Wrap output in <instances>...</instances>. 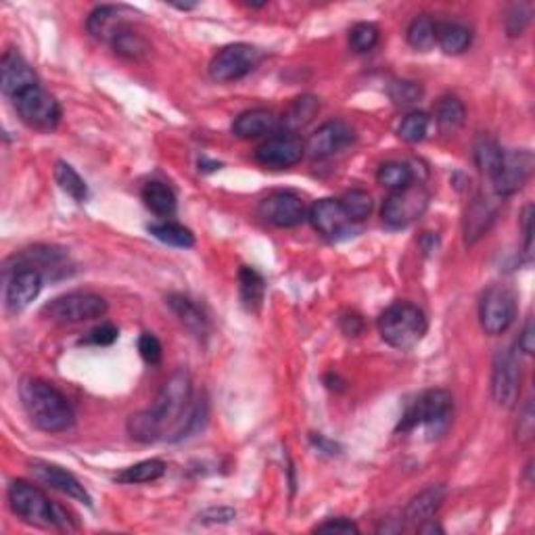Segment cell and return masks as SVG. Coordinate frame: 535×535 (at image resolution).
I'll list each match as a JSON object with an SVG mask.
<instances>
[{
  "label": "cell",
  "mask_w": 535,
  "mask_h": 535,
  "mask_svg": "<svg viewBox=\"0 0 535 535\" xmlns=\"http://www.w3.org/2000/svg\"><path fill=\"white\" fill-rule=\"evenodd\" d=\"M138 352H140V358H143L146 364L155 366V364L162 362L164 347H162V343H159V339L153 333H143V334H140V339H138Z\"/></svg>",
  "instance_id": "obj_41"
},
{
  "label": "cell",
  "mask_w": 535,
  "mask_h": 535,
  "mask_svg": "<svg viewBox=\"0 0 535 535\" xmlns=\"http://www.w3.org/2000/svg\"><path fill=\"white\" fill-rule=\"evenodd\" d=\"M379 42V28L374 23H356L350 30V46L356 52H371Z\"/></svg>",
  "instance_id": "obj_39"
},
{
  "label": "cell",
  "mask_w": 535,
  "mask_h": 535,
  "mask_svg": "<svg viewBox=\"0 0 535 535\" xmlns=\"http://www.w3.org/2000/svg\"><path fill=\"white\" fill-rule=\"evenodd\" d=\"M530 15H531V13H530V9H527V6H523V5L512 6L511 13H508V17H506L508 36H511V38L521 36V33L525 32L527 23H530Z\"/></svg>",
  "instance_id": "obj_43"
},
{
  "label": "cell",
  "mask_w": 535,
  "mask_h": 535,
  "mask_svg": "<svg viewBox=\"0 0 535 535\" xmlns=\"http://www.w3.org/2000/svg\"><path fill=\"white\" fill-rule=\"evenodd\" d=\"M446 502V487L444 485H429L423 492L417 493L406 506V521L412 525H420L427 519H435L439 508Z\"/></svg>",
  "instance_id": "obj_24"
},
{
  "label": "cell",
  "mask_w": 535,
  "mask_h": 535,
  "mask_svg": "<svg viewBox=\"0 0 535 535\" xmlns=\"http://www.w3.org/2000/svg\"><path fill=\"white\" fill-rule=\"evenodd\" d=\"M435 23L429 15H418L412 19V23L408 25V44L414 51L427 52L435 46Z\"/></svg>",
  "instance_id": "obj_33"
},
{
  "label": "cell",
  "mask_w": 535,
  "mask_h": 535,
  "mask_svg": "<svg viewBox=\"0 0 535 535\" xmlns=\"http://www.w3.org/2000/svg\"><path fill=\"white\" fill-rule=\"evenodd\" d=\"M417 527H418V533H423V535H429V533H439L441 535V533H444V527H441L435 519H427Z\"/></svg>",
  "instance_id": "obj_51"
},
{
  "label": "cell",
  "mask_w": 535,
  "mask_h": 535,
  "mask_svg": "<svg viewBox=\"0 0 535 535\" xmlns=\"http://www.w3.org/2000/svg\"><path fill=\"white\" fill-rule=\"evenodd\" d=\"M239 289L243 305L249 312H258L266 296V280L258 270L249 266H243L239 270Z\"/></svg>",
  "instance_id": "obj_27"
},
{
  "label": "cell",
  "mask_w": 535,
  "mask_h": 535,
  "mask_svg": "<svg viewBox=\"0 0 535 535\" xmlns=\"http://www.w3.org/2000/svg\"><path fill=\"white\" fill-rule=\"evenodd\" d=\"M353 140H356V132H353L352 126L341 122V119H334V122L323 124L312 134L305 145V151L314 159H326L345 151Z\"/></svg>",
  "instance_id": "obj_16"
},
{
  "label": "cell",
  "mask_w": 535,
  "mask_h": 535,
  "mask_svg": "<svg viewBox=\"0 0 535 535\" xmlns=\"http://www.w3.org/2000/svg\"><path fill=\"white\" fill-rule=\"evenodd\" d=\"M143 201L153 213H157V216H162V218H170V216H174V213H176V205H178L176 195H174V191L170 189V186L164 184V183H157V180L145 184Z\"/></svg>",
  "instance_id": "obj_28"
},
{
  "label": "cell",
  "mask_w": 535,
  "mask_h": 535,
  "mask_svg": "<svg viewBox=\"0 0 535 535\" xmlns=\"http://www.w3.org/2000/svg\"><path fill=\"white\" fill-rule=\"evenodd\" d=\"M429 191L423 184L412 183L406 189L393 191L385 199L380 216H383V222L391 226V229H406V226L417 222L418 218H423L427 207H429Z\"/></svg>",
  "instance_id": "obj_10"
},
{
  "label": "cell",
  "mask_w": 535,
  "mask_h": 535,
  "mask_svg": "<svg viewBox=\"0 0 535 535\" xmlns=\"http://www.w3.org/2000/svg\"><path fill=\"white\" fill-rule=\"evenodd\" d=\"M19 398L32 425L44 433L67 431L76 420L70 399L42 379H23L19 385Z\"/></svg>",
  "instance_id": "obj_2"
},
{
  "label": "cell",
  "mask_w": 535,
  "mask_h": 535,
  "mask_svg": "<svg viewBox=\"0 0 535 535\" xmlns=\"http://www.w3.org/2000/svg\"><path fill=\"white\" fill-rule=\"evenodd\" d=\"M13 105H15V111L22 117V122L33 130L51 132L61 122V105L42 86H33V89L17 95L13 99Z\"/></svg>",
  "instance_id": "obj_9"
},
{
  "label": "cell",
  "mask_w": 535,
  "mask_h": 535,
  "mask_svg": "<svg viewBox=\"0 0 535 535\" xmlns=\"http://www.w3.org/2000/svg\"><path fill=\"white\" fill-rule=\"evenodd\" d=\"M5 304L6 310L17 314L23 312L42 291L44 277L28 266H15L13 272H5Z\"/></svg>",
  "instance_id": "obj_13"
},
{
  "label": "cell",
  "mask_w": 535,
  "mask_h": 535,
  "mask_svg": "<svg viewBox=\"0 0 535 535\" xmlns=\"http://www.w3.org/2000/svg\"><path fill=\"white\" fill-rule=\"evenodd\" d=\"M264 52L258 46L237 42L224 46L222 51H218V55L211 59L210 63V76L213 82L218 84H229L243 80L245 76L256 70L262 63Z\"/></svg>",
  "instance_id": "obj_7"
},
{
  "label": "cell",
  "mask_w": 535,
  "mask_h": 535,
  "mask_svg": "<svg viewBox=\"0 0 535 535\" xmlns=\"http://www.w3.org/2000/svg\"><path fill=\"white\" fill-rule=\"evenodd\" d=\"M466 109L463 100L456 97H444L439 99L437 109H435V122L444 134H454L465 126Z\"/></svg>",
  "instance_id": "obj_30"
},
{
  "label": "cell",
  "mask_w": 535,
  "mask_h": 535,
  "mask_svg": "<svg viewBox=\"0 0 535 535\" xmlns=\"http://www.w3.org/2000/svg\"><path fill=\"white\" fill-rule=\"evenodd\" d=\"M259 218H264L268 224L277 229H296L307 218L305 203L293 192H272V195L259 201L258 207Z\"/></svg>",
  "instance_id": "obj_14"
},
{
  "label": "cell",
  "mask_w": 535,
  "mask_h": 535,
  "mask_svg": "<svg viewBox=\"0 0 535 535\" xmlns=\"http://www.w3.org/2000/svg\"><path fill=\"white\" fill-rule=\"evenodd\" d=\"M429 329L425 312L418 305L398 301L387 307L379 318V333L387 345L396 350H412L417 347Z\"/></svg>",
  "instance_id": "obj_4"
},
{
  "label": "cell",
  "mask_w": 535,
  "mask_h": 535,
  "mask_svg": "<svg viewBox=\"0 0 535 535\" xmlns=\"http://www.w3.org/2000/svg\"><path fill=\"white\" fill-rule=\"evenodd\" d=\"M429 128H431V117L423 111H412V113H408L404 119H401L398 134L404 143L417 145V143H420V140L427 138Z\"/></svg>",
  "instance_id": "obj_36"
},
{
  "label": "cell",
  "mask_w": 535,
  "mask_h": 535,
  "mask_svg": "<svg viewBox=\"0 0 535 535\" xmlns=\"http://www.w3.org/2000/svg\"><path fill=\"white\" fill-rule=\"evenodd\" d=\"M454 417V398L446 390H431L425 391L414 404L408 408L401 417L398 431L408 433L417 427H425L427 433L433 437H441L452 425Z\"/></svg>",
  "instance_id": "obj_5"
},
{
  "label": "cell",
  "mask_w": 535,
  "mask_h": 535,
  "mask_svg": "<svg viewBox=\"0 0 535 535\" xmlns=\"http://www.w3.org/2000/svg\"><path fill=\"white\" fill-rule=\"evenodd\" d=\"M523 232H525V251L531 256L533 249V205H527L523 211Z\"/></svg>",
  "instance_id": "obj_48"
},
{
  "label": "cell",
  "mask_w": 535,
  "mask_h": 535,
  "mask_svg": "<svg viewBox=\"0 0 535 535\" xmlns=\"http://www.w3.org/2000/svg\"><path fill=\"white\" fill-rule=\"evenodd\" d=\"M533 347H535V331H533V320L530 318L525 323L523 333H521V337H519V350L527 353V356H531Z\"/></svg>",
  "instance_id": "obj_46"
},
{
  "label": "cell",
  "mask_w": 535,
  "mask_h": 535,
  "mask_svg": "<svg viewBox=\"0 0 535 535\" xmlns=\"http://www.w3.org/2000/svg\"><path fill=\"white\" fill-rule=\"evenodd\" d=\"M149 232L157 240H162L165 245L178 247V249H191L195 245V234H192L186 226L176 222H162V224H151Z\"/></svg>",
  "instance_id": "obj_31"
},
{
  "label": "cell",
  "mask_w": 535,
  "mask_h": 535,
  "mask_svg": "<svg viewBox=\"0 0 535 535\" xmlns=\"http://www.w3.org/2000/svg\"><path fill=\"white\" fill-rule=\"evenodd\" d=\"M234 517H237V512H234L232 508H210V511L201 514V519L213 521V523H218V521L220 523H229Z\"/></svg>",
  "instance_id": "obj_49"
},
{
  "label": "cell",
  "mask_w": 535,
  "mask_h": 535,
  "mask_svg": "<svg viewBox=\"0 0 535 535\" xmlns=\"http://www.w3.org/2000/svg\"><path fill=\"white\" fill-rule=\"evenodd\" d=\"M132 17H138V13L126 5H103L97 6L89 15V28L90 36L103 42H109L126 28H132Z\"/></svg>",
  "instance_id": "obj_17"
},
{
  "label": "cell",
  "mask_w": 535,
  "mask_h": 535,
  "mask_svg": "<svg viewBox=\"0 0 535 535\" xmlns=\"http://www.w3.org/2000/svg\"><path fill=\"white\" fill-rule=\"evenodd\" d=\"M307 220H310L314 230L329 239L343 234L347 224H350L343 205H341V199L316 201V203L310 207V211H307Z\"/></svg>",
  "instance_id": "obj_20"
},
{
  "label": "cell",
  "mask_w": 535,
  "mask_h": 535,
  "mask_svg": "<svg viewBox=\"0 0 535 535\" xmlns=\"http://www.w3.org/2000/svg\"><path fill=\"white\" fill-rule=\"evenodd\" d=\"M521 393V364L511 350H500L493 358L492 396L502 408L514 406Z\"/></svg>",
  "instance_id": "obj_12"
},
{
  "label": "cell",
  "mask_w": 535,
  "mask_h": 535,
  "mask_svg": "<svg viewBox=\"0 0 535 535\" xmlns=\"http://www.w3.org/2000/svg\"><path fill=\"white\" fill-rule=\"evenodd\" d=\"M517 318V296L511 286L492 285L487 286L479 301L481 329L492 337L506 333Z\"/></svg>",
  "instance_id": "obj_6"
},
{
  "label": "cell",
  "mask_w": 535,
  "mask_h": 535,
  "mask_svg": "<svg viewBox=\"0 0 535 535\" xmlns=\"http://www.w3.org/2000/svg\"><path fill=\"white\" fill-rule=\"evenodd\" d=\"M350 222H362L372 211V197L366 191H350L341 199Z\"/></svg>",
  "instance_id": "obj_38"
},
{
  "label": "cell",
  "mask_w": 535,
  "mask_h": 535,
  "mask_svg": "<svg viewBox=\"0 0 535 535\" xmlns=\"http://www.w3.org/2000/svg\"><path fill=\"white\" fill-rule=\"evenodd\" d=\"M305 155V145L301 143V138L296 134H274L258 146L256 159L266 167H272V170H285V167H291L299 164Z\"/></svg>",
  "instance_id": "obj_15"
},
{
  "label": "cell",
  "mask_w": 535,
  "mask_h": 535,
  "mask_svg": "<svg viewBox=\"0 0 535 535\" xmlns=\"http://www.w3.org/2000/svg\"><path fill=\"white\" fill-rule=\"evenodd\" d=\"M502 153L504 149L490 136H481L474 145V164H477L479 172L485 174L487 178L493 176V172L498 170Z\"/></svg>",
  "instance_id": "obj_35"
},
{
  "label": "cell",
  "mask_w": 535,
  "mask_h": 535,
  "mask_svg": "<svg viewBox=\"0 0 535 535\" xmlns=\"http://www.w3.org/2000/svg\"><path fill=\"white\" fill-rule=\"evenodd\" d=\"M498 210L487 197H477L468 205L465 213V243L474 245L490 232L492 224L496 222Z\"/></svg>",
  "instance_id": "obj_22"
},
{
  "label": "cell",
  "mask_w": 535,
  "mask_h": 535,
  "mask_svg": "<svg viewBox=\"0 0 535 535\" xmlns=\"http://www.w3.org/2000/svg\"><path fill=\"white\" fill-rule=\"evenodd\" d=\"M111 46L117 55H122L126 59H140L143 55H146V51H149V42H146V40L132 28H126L124 32H119L117 36L111 40Z\"/></svg>",
  "instance_id": "obj_37"
},
{
  "label": "cell",
  "mask_w": 535,
  "mask_h": 535,
  "mask_svg": "<svg viewBox=\"0 0 535 535\" xmlns=\"http://www.w3.org/2000/svg\"><path fill=\"white\" fill-rule=\"evenodd\" d=\"M377 180H379L380 186H385V189H390L393 192V191L406 189L408 184H412L414 183V172L408 164L387 162V164H383L379 167Z\"/></svg>",
  "instance_id": "obj_34"
},
{
  "label": "cell",
  "mask_w": 535,
  "mask_h": 535,
  "mask_svg": "<svg viewBox=\"0 0 535 535\" xmlns=\"http://www.w3.org/2000/svg\"><path fill=\"white\" fill-rule=\"evenodd\" d=\"M314 531L316 533H337V535H358L360 527L350 519L339 517V519H331V521H326V523L318 525Z\"/></svg>",
  "instance_id": "obj_45"
},
{
  "label": "cell",
  "mask_w": 535,
  "mask_h": 535,
  "mask_svg": "<svg viewBox=\"0 0 535 535\" xmlns=\"http://www.w3.org/2000/svg\"><path fill=\"white\" fill-rule=\"evenodd\" d=\"M42 314L52 323L76 324L86 320L103 318L107 314V301L95 293H67L42 307Z\"/></svg>",
  "instance_id": "obj_8"
},
{
  "label": "cell",
  "mask_w": 535,
  "mask_h": 535,
  "mask_svg": "<svg viewBox=\"0 0 535 535\" xmlns=\"http://www.w3.org/2000/svg\"><path fill=\"white\" fill-rule=\"evenodd\" d=\"M277 130H280V116H277V113L270 109H262V107H259V109L243 111L232 122L234 136L243 140L262 138V136H268V134H274Z\"/></svg>",
  "instance_id": "obj_21"
},
{
  "label": "cell",
  "mask_w": 535,
  "mask_h": 535,
  "mask_svg": "<svg viewBox=\"0 0 535 535\" xmlns=\"http://www.w3.org/2000/svg\"><path fill=\"white\" fill-rule=\"evenodd\" d=\"M390 97L396 105H412L423 97V89L420 84L410 82V80H399L390 86Z\"/></svg>",
  "instance_id": "obj_40"
},
{
  "label": "cell",
  "mask_w": 535,
  "mask_h": 535,
  "mask_svg": "<svg viewBox=\"0 0 535 535\" xmlns=\"http://www.w3.org/2000/svg\"><path fill=\"white\" fill-rule=\"evenodd\" d=\"M30 468H32L33 477H36L38 481H42L44 485H49V487H52V490L65 493L67 498L82 502V504H86V506L92 504L89 490L80 483L76 474L65 471V468L46 463V460H32Z\"/></svg>",
  "instance_id": "obj_18"
},
{
  "label": "cell",
  "mask_w": 535,
  "mask_h": 535,
  "mask_svg": "<svg viewBox=\"0 0 535 535\" xmlns=\"http://www.w3.org/2000/svg\"><path fill=\"white\" fill-rule=\"evenodd\" d=\"M117 326L111 324V323H103L97 329H92L89 333V337H86V343H92V345H100V347H107V345H113L117 341Z\"/></svg>",
  "instance_id": "obj_44"
},
{
  "label": "cell",
  "mask_w": 535,
  "mask_h": 535,
  "mask_svg": "<svg viewBox=\"0 0 535 535\" xmlns=\"http://www.w3.org/2000/svg\"><path fill=\"white\" fill-rule=\"evenodd\" d=\"M192 406V379L189 371L178 368L170 379L165 380L162 391L149 410L136 412L128 418V435L138 444H155L172 429V441L183 429L186 417Z\"/></svg>",
  "instance_id": "obj_1"
},
{
  "label": "cell",
  "mask_w": 535,
  "mask_h": 535,
  "mask_svg": "<svg viewBox=\"0 0 535 535\" xmlns=\"http://www.w3.org/2000/svg\"><path fill=\"white\" fill-rule=\"evenodd\" d=\"M9 506L25 523L38 527H63L70 530V519L61 506L52 504L40 487L17 479L9 485Z\"/></svg>",
  "instance_id": "obj_3"
},
{
  "label": "cell",
  "mask_w": 535,
  "mask_h": 535,
  "mask_svg": "<svg viewBox=\"0 0 535 535\" xmlns=\"http://www.w3.org/2000/svg\"><path fill=\"white\" fill-rule=\"evenodd\" d=\"M55 180L57 184L61 186V191H65L76 203H84L86 197H89V186H86L84 178L73 170L70 164L65 162H57L55 164Z\"/></svg>",
  "instance_id": "obj_32"
},
{
  "label": "cell",
  "mask_w": 535,
  "mask_h": 535,
  "mask_svg": "<svg viewBox=\"0 0 535 535\" xmlns=\"http://www.w3.org/2000/svg\"><path fill=\"white\" fill-rule=\"evenodd\" d=\"M318 109H320V103L316 97L304 95L296 99L289 107H286L283 116H280V130H285L286 134H296L297 130L305 128V126L316 117Z\"/></svg>",
  "instance_id": "obj_26"
},
{
  "label": "cell",
  "mask_w": 535,
  "mask_h": 535,
  "mask_svg": "<svg viewBox=\"0 0 535 535\" xmlns=\"http://www.w3.org/2000/svg\"><path fill=\"white\" fill-rule=\"evenodd\" d=\"M362 320L360 316H343L341 318V329H343L345 334H350V337H356V334L362 333Z\"/></svg>",
  "instance_id": "obj_50"
},
{
  "label": "cell",
  "mask_w": 535,
  "mask_h": 535,
  "mask_svg": "<svg viewBox=\"0 0 535 535\" xmlns=\"http://www.w3.org/2000/svg\"><path fill=\"white\" fill-rule=\"evenodd\" d=\"M167 305L176 314L180 324L189 329L197 339H205L210 334V318L205 316V312L191 297L174 293V296L167 297Z\"/></svg>",
  "instance_id": "obj_23"
},
{
  "label": "cell",
  "mask_w": 535,
  "mask_h": 535,
  "mask_svg": "<svg viewBox=\"0 0 535 535\" xmlns=\"http://www.w3.org/2000/svg\"><path fill=\"white\" fill-rule=\"evenodd\" d=\"M533 431H535V414H533V401L530 399L519 414V423H517L519 444H530L533 439Z\"/></svg>",
  "instance_id": "obj_42"
},
{
  "label": "cell",
  "mask_w": 535,
  "mask_h": 535,
  "mask_svg": "<svg viewBox=\"0 0 535 535\" xmlns=\"http://www.w3.org/2000/svg\"><path fill=\"white\" fill-rule=\"evenodd\" d=\"M167 471V465L162 458H149L143 463L124 468L122 473L116 474V481L126 485H138V483H151V481L162 479Z\"/></svg>",
  "instance_id": "obj_29"
},
{
  "label": "cell",
  "mask_w": 535,
  "mask_h": 535,
  "mask_svg": "<svg viewBox=\"0 0 535 535\" xmlns=\"http://www.w3.org/2000/svg\"><path fill=\"white\" fill-rule=\"evenodd\" d=\"M535 157L530 149L519 151H504L502 153L498 170L493 172L492 186L498 197H511L519 192L523 186L530 183L533 176Z\"/></svg>",
  "instance_id": "obj_11"
},
{
  "label": "cell",
  "mask_w": 535,
  "mask_h": 535,
  "mask_svg": "<svg viewBox=\"0 0 535 535\" xmlns=\"http://www.w3.org/2000/svg\"><path fill=\"white\" fill-rule=\"evenodd\" d=\"M310 441L314 444V447H318V452H323V454H329V456H339L341 454V446L339 444H334V441H331V439H326L324 435H310Z\"/></svg>",
  "instance_id": "obj_47"
},
{
  "label": "cell",
  "mask_w": 535,
  "mask_h": 535,
  "mask_svg": "<svg viewBox=\"0 0 535 535\" xmlns=\"http://www.w3.org/2000/svg\"><path fill=\"white\" fill-rule=\"evenodd\" d=\"M473 42V33L466 25L458 22H437L435 23V44L446 55H460Z\"/></svg>",
  "instance_id": "obj_25"
},
{
  "label": "cell",
  "mask_w": 535,
  "mask_h": 535,
  "mask_svg": "<svg viewBox=\"0 0 535 535\" xmlns=\"http://www.w3.org/2000/svg\"><path fill=\"white\" fill-rule=\"evenodd\" d=\"M0 86L9 99H15L28 89L40 86L36 71L17 51H6L0 61Z\"/></svg>",
  "instance_id": "obj_19"
}]
</instances>
